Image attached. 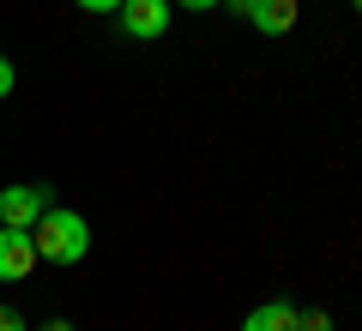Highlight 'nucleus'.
<instances>
[{
    "label": "nucleus",
    "mask_w": 362,
    "mask_h": 331,
    "mask_svg": "<svg viewBox=\"0 0 362 331\" xmlns=\"http://www.w3.org/2000/svg\"><path fill=\"white\" fill-rule=\"evenodd\" d=\"M37 265H42V259H37L30 229H6V223H0V283H25Z\"/></svg>",
    "instance_id": "obj_5"
},
{
    "label": "nucleus",
    "mask_w": 362,
    "mask_h": 331,
    "mask_svg": "<svg viewBox=\"0 0 362 331\" xmlns=\"http://www.w3.org/2000/svg\"><path fill=\"white\" fill-rule=\"evenodd\" d=\"M30 241H37V259H49V265H78L90 253V223L78 211H66V205H49L37 217Z\"/></svg>",
    "instance_id": "obj_1"
},
{
    "label": "nucleus",
    "mask_w": 362,
    "mask_h": 331,
    "mask_svg": "<svg viewBox=\"0 0 362 331\" xmlns=\"http://www.w3.org/2000/svg\"><path fill=\"white\" fill-rule=\"evenodd\" d=\"M78 6H85V13H121L127 0H78Z\"/></svg>",
    "instance_id": "obj_9"
},
{
    "label": "nucleus",
    "mask_w": 362,
    "mask_h": 331,
    "mask_svg": "<svg viewBox=\"0 0 362 331\" xmlns=\"http://www.w3.org/2000/svg\"><path fill=\"white\" fill-rule=\"evenodd\" d=\"M0 331H30V325H25V313H18V307H0Z\"/></svg>",
    "instance_id": "obj_8"
},
{
    "label": "nucleus",
    "mask_w": 362,
    "mask_h": 331,
    "mask_svg": "<svg viewBox=\"0 0 362 331\" xmlns=\"http://www.w3.org/2000/svg\"><path fill=\"white\" fill-rule=\"evenodd\" d=\"M42 331H73V325H66V319H49V325H42Z\"/></svg>",
    "instance_id": "obj_12"
},
{
    "label": "nucleus",
    "mask_w": 362,
    "mask_h": 331,
    "mask_svg": "<svg viewBox=\"0 0 362 331\" xmlns=\"http://www.w3.org/2000/svg\"><path fill=\"white\" fill-rule=\"evenodd\" d=\"M169 6H187V13H211V6H223V0H169Z\"/></svg>",
    "instance_id": "obj_11"
},
{
    "label": "nucleus",
    "mask_w": 362,
    "mask_h": 331,
    "mask_svg": "<svg viewBox=\"0 0 362 331\" xmlns=\"http://www.w3.org/2000/svg\"><path fill=\"white\" fill-rule=\"evenodd\" d=\"M296 331H332V313H320V307H308V313L296 319Z\"/></svg>",
    "instance_id": "obj_7"
},
{
    "label": "nucleus",
    "mask_w": 362,
    "mask_h": 331,
    "mask_svg": "<svg viewBox=\"0 0 362 331\" xmlns=\"http://www.w3.org/2000/svg\"><path fill=\"white\" fill-rule=\"evenodd\" d=\"M223 6L242 13L259 37H284V30L296 25V13H302V0H223Z\"/></svg>",
    "instance_id": "obj_3"
},
{
    "label": "nucleus",
    "mask_w": 362,
    "mask_h": 331,
    "mask_svg": "<svg viewBox=\"0 0 362 331\" xmlns=\"http://www.w3.org/2000/svg\"><path fill=\"white\" fill-rule=\"evenodd\" d=\"M13 97V61H6V54H0V102Z\"/></svg>",
    "instance_id": "obj_10"
},
{
    "label": "nucleus",
    "mask_w": 362,
    "mask_h": 331,
    "mask_svg": "<svg viewBox=\"0 0 362 331\" xmlns=\"http://www.w3.org/2000/svg\"><path fill=\"white\" fill-rule=\"evenodd\" d=\"M115 18H121V30H127L133 42H157L169 30V18H175V6H169V0H127Z\"/></svg>",
    "instance_id": "obj_4"
},
{
    "label": "nucleus",
    "mask_w": 362,
    "mask_h": 331,
    "mask_svg": "<svg viewBox=\"0 0 362 331\" xmlns=\"http://www.w3.org/2000/svg\"><path fill=\"white\" fill-rule=\"evenodd\" d=\"M54 205L49 187H37V181H18V187H0V223L6 229H37V217Z\"/></svg>",
    "instance_id": "obj_2"
},
{
    "label": "nucleus",
    "mask_w": 362,
    "mask_h": 331,
    "mask_svg": "<svg viewBox=\"0 0 362 331\" xmlns=\"http://www.w3.org/2000/svg\"><path fill=\"white\" fill-rule=\"evenodd\" d=\"M350 6H356V13H362V0H350Z\"/></svg>",
    "instance_id": "obj_13"
},
{
    "label": "nucleus",
    "mask_w": 362,
    "mask_h": 331,
    "mask_svg": "<svg viewBox=\"0 0 362 331\" xmlns=\"http://www.w3.org/2000/svg\"><path fill=\"white\" fill-rule=\"evenodd\" d=\"M296 307H290V301H259L254 307V313H247L242 319V331H296Z\"/></svg>",
    "instance_id": "obj_6"
}]
</instances>
